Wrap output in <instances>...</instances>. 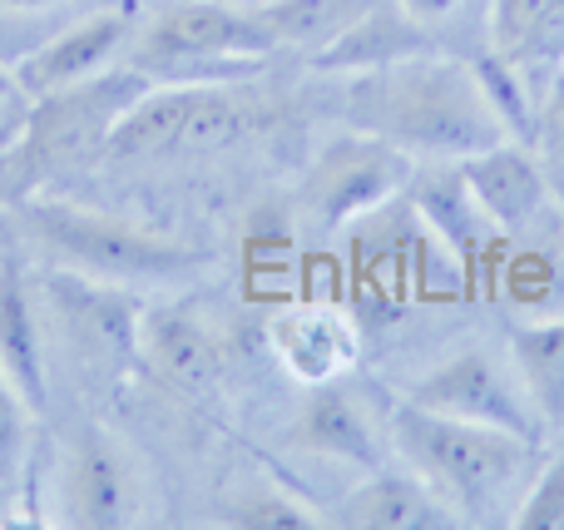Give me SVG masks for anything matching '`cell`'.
I'll list each match as a JSON object with an SVG mask.
<instances>
[{
  "mask_svg": "<svg viewBox=\"0 0 564 530\" xmlns=\"http://www.w3.org/2000/svg\"><path fill=\"white\" fill-rule=\"evenodd\" d=\"M371 0H263L258 15L278 35V45L288 40H307V45H327L337 30H347L351 20L367 10Z\"/></svg>",
  "mask_w": 564,
  "mask_h": 530,
  "instance_id": "23",
  "label": "cell"
},
{
  "mask_svg": "<svg viewBox=\"0 0 564 530\" xmlns=\"http://www.w3.org/2000/svg\"><path fill=\"white\" fill-rule=\"evenodd\" d=\"M470 69H476V85H480V95H486L490 115H496L500 129H506V139L535 144L540 139V105H535V95H530L535 85H525V75H520L516 65H506L496 50L480 55Z\"/></svg>",
  "mask_w": 564,
  "mask_h": 530,
  "instance_id": "22",
  "label": "cell"
},
{
  "mask_svg": "<svg viewBox=\"0 0 564 530\" xmlns=\"http://www.w3.org/2000/svg\"><path fill=\"white\" fill-rule=\"evenodd\" d=\"M431 35L421 20H411L401 6H367L347 30L317 45L312 65L317 69H337V75H361V69H381L397 60L426 55Z\"/></svg>",
  "mask_w": 564,
  "mask_h": 530,
  "instance_id": "16",
  "label": "cell"
},
{
  "mask_svg": "<svg viewBox=\"0 0 564 530\" xmlns=\"http://www.w3.org/2000/svg\"><path fill=\"white\" fill-rule=\"evenodd\" d=\"M411 204L426 218V234L451 253V263L476 268L490 248V218L476 208L466 179H460L456 159L446 169H416L411 174Z\"/></svg>",
  "mask_w": 564,
  "mask_h": 530,
  "instance_id": "18",
  "label": "cell"
},
{
  "mask_svg": "<svg viewBox=\"0 0 564 530\" xmlns=\"http://www.w3.org/2000/svg\"><path fill=\"white\" fill-rule=\"evenodd\" d=\"M59 0H0V10H50Z\"/></svg>",
  "mask_w": 564,
  "mask_h": 530,
  "instance_id": "30",
  "label": "cell"
},
{
  "mask_svg": "<svg viewBox=\"0 0 564 530\" xmlns=\"http://www.w3.org/2000/svg\"><path fill=\"white\" fill-rule=\"evenodd\" d=\"M516 530H564V452L530 482L525 501L510 516Z\"/></svg>",
  "mask_w": 564,
  "mask_h": 530,
  "instance_id": "26",
  "label": "cell"
},
{
  "mask_svg": "<svg viewBox=\"0 0 564 530\" xmlns=\"http://www.w3.org/2000/svg\"><path fill=\"white\" fill-rule=\"evenodd\" d=\"M540 139H545L555 154H564V65L550 75V85H545V105H540Z\"/></svg>",
  "mask_w": 564,
  "mask_h": 530,
  "instance_id": "27",
  "label": "cell"
},
{
  "mask_svg": "<svg viewBox=\"0 0 564 530\" xmlns=\"http://www.w3.org/2000/svg\"><path fill=\"white\" fill-rule=\"evenodd\" d=\"M278 50V35L258 10H238L224 0H184L159 10V20L139 35L134 65L154 85H238Z\"/></svg>",
  "mask_w": 564,
  "mask_h": 530,
  "instance_id": "3",
  "label": "cell"
},
{
  "mask_svg": "<svg viewBox=\"0 0 564 530\" xmlns=\"http://www.w3.org/2000/svg\"><path fill=\"white\" fill-rule=\"evenodd\" d=\"M65 526L124 530L139 521V466L115 432L85 426L65 452Z\"/></svg>",
  "mask_w": 564,
  "mask_h": 530,
  "instance_id": "9",
  "label": "cell"
},
{
  "mask_svg": "<svg viewBox=\"0 0 564 530\" xmlns=\"http://www.w3.org/2000/svg\"><path fill=\"white\" fill-rule=\"evenodd\" d=\"M456 169H460V179H466L476 208L500 234L530 228L540 218V208L550 204L545 169H540V159L530 154V144H520V139H496V144L456 159Z\"/></svg>",
  "mask_w": 564,
  "mask_h": 530,
  "instance_id": "12",
  "label": "cell"
},
{
  "mask_svg": "<svg viewBox=\"0 0 564 530\" xmlns=\"http://www.w3.org/2000/svg\"><path fill=\"white\" fill-rule=\"evenodd\" d=\"M134 357L174 392H208L224 372V347L214 327L194 313L188 303H154L139 307L134 327Z\"/></svg>",
  "mask_w": 564,
  "mask_h": 530,
  "instance_id": "10",
  "label": "cell"
},
{
  "mask_svg": "<svg viewBox=\"0 0 564 530\" xmlns=\"http://www.w3.org/2000/svg\"><path fill=\"white\" fill-rule=\"evenodd\" d=\"M224 526H238V530H317V526H332V521H322L312 506H302L297 496H288L282 486H253L248 496H238V501L228 506Z\"/></svg>",
  "mask_w": 564,
  "mask_h": 530,
  "instance_id": "24",
  "label": "cell"
},
{
  "mask_svg": "<svg viewBox=\"0 0 564 530\" xmlns=\"http://www.w3.org/2000/svg\"><path fill=\"white\" fill-rule=\"evenodd\" d=\"M55 307L65 333L79 343V353L99 357V363H124L134 357V327H139V303L124 298V288L99 283L85 273L55 278Z\"/></svg>",
  "mask_w": 564,
  "mask_h": 530,
  "instance_id": "14",
  "label": "cell"
},
{
  "mask_svg": "<svg viewBox=\"0 0 564 530\" xmlns=\"http://www.w3.org/2000/svg\"><path fill=\"white\" fill-rule=\"evenodd\" d=\"M0 372L15 382V392L30 402V412L50 407V363L40 307L30 293V278L15 258H0Z\"/></svg>",
  "mask_w": 564,
  "mask_h": 530,
  "instance_id": "15",
  "label": "cell"
},
{
  "mask_svg": "<svg viewBox=\"0 0 564 530\" xmlns=\"http://www.w3.org/2000/svg\"><path fill=\"white\" fill-rule=\"evenodd\" d=\"M406 402L426 407L441 417H460V422H480V426H500L516 432L525 442L540 436V412L525 397V387H516L506 377V367L486 353V347H460L451 353L436 372H426L416 387L406 392Z\"/></svg>",
  "mask_w": 564,
  "mask_h": 530,
  "instance_id": "8",
  "label": "cell"
},
{
  "mask_svg": "<svg viewBox=\"0 0 564 530\" xmlns=\"http://www.w3.org/2000/svg\"><path fill=\"white\" fill-rule=\"evenodd\" d=\"M391 446L406 456V466L426 482V491L456 521H486V516H496L506 491L530 466L525 436L426 412L416 402H401L391 412Z\"/></svg>",
  "mask_w": 564,
  "mask_h": 530,
  "instance_id": "2",
  "label": "cell"
},
{
  "mask_svg": "<svg viewBox=\"0 0 564 530\" xmlns=\"http://www.w3.org/2000/svg\"><path fill=\"white\" fill-rule=\"evenodd\" d=\"M20 224L69 273L99 278V283H115V288L178 283L194 268H204V253H194V248L174 244L164 234H149V228H134L124 218L89 214V208H75L65 198H55V204H25L20 208Z\"/></svg>",
  "mask_w": 564,
  "mask_h": 530,
  "instance_id": "4",
  "label": "cell"
},
{
  "mask_svg": "<svg viewBox=\"0 0 564 530\" xmlns=\"http://www.w3.org/2000/svg\"><path fill=\"white\" fill-rule=\"evenodd\" d=\"M401 10H406L411 20H421V25H426V20H441V15H451V10L460 6V0H397Z\"/></svg>",
  "mask_w": 564,
  "mask_h": 530,
  "instance_id": "28",
  "label": "cell"
},
{
  "mask_svg": "<svg viewBox=\"0 0 564 530\" xmlns=\"http://www.w3.org/2000/svg\"><path fill=\"white\" fill-rule=\"evenodd\" d=\"M124 40H129V20L119 10H95V15L65 25L59 35H50L45 45L25 50L10 69H15L20 95L45 99L69 85H85V79L105 75L115 65V55L124 50Z\"/></svg>",
  "mask_w": 564,
  "mask_h": 530,
  "instance_id": "11",
  "label": "cell"
},
{
  "mask_svg": "<svg viewBox=\"0 0 564 530\" xmlns=\"http://www.w3.org/2000/svg\"><path fill=\"white\" fill-rule=\"evenodd\" d=\"M268 343H273L278 363L288 367L297 382L322 387L351 372L361 357V337L341 307L327 303H292L268 323Z\"/></svg>",
  "mask_w": 564,
  "mask_h": 530,
  "instance_id": "13",
  "label": "cell"
},
{
  "mask_svg": "<svg viewBox=\"0 0 564 530\" xmlns=\"http://www.w3.org/2000/svg\"><path fill=\"white\" fill-rule=\"evenodd\" d=\"M253 125L228 85H154L109 134L105 159H169L234 144Z\"/></svg>",
  "mask_w": 564,
  "mask_h": 530,
  "instance_id": "6",
  "label": "cell"
},
{
  "mask_svg": "<svg viewBox=\"0 0 564 530\" xmlns=\"http://www.w3.org/2000/svg\"><path fill=\"white\" fill-rule=\"evenodd\" d=\"M341 115L351 129H367V134L401 144L406 154L431 159H466L506 139L476 85V69L460 60H441L431 50L351 75Z\"/></svg>",
  "mask_w": 564,
  "mask_h": 530,
  "instance_id": "1",
  "label": "cell"
},
{
  "mask_svg": "<svg viewBox=\"0 0 564 530\" xmlns=\"http://www.w3.org/2000/svg\"><path fill=\"white\" fill-rule=\"evenodd\" d=\"M10 105H30V99L20 95V85H15V69H10V65H0V109H10Z\"/></svg>",
  "mask_w": 564,
  "mask_h": 530,
  "instance_id": "29",
  "label": "cell"
},
{
  "mask_svg": "<svg viewBox=\"0 0 564 530\" xmlns=\"http://www.w3.org/2000/svg\"><path fill=\"white\" fill-rule=\"evenodd\" d=\"M292 446H302L312 456H327V462H341V466H357V472H377L381 466V436L371 426V417L361 412L357 397L332 382H322L312 392V402L297 412Z\"/></svg>",
  "mask_w": 564,
  "mask_h": 530,
  "instance_id": "17",
  "label": "cell"
},
{
  "mask_svg": "<svg viewBox=\"0 0 564 530\" xmlns=\"http://www.w3.org/2000/svg\"><path fill=\"white\" fill-rule=\"evenodd\" d=\"M332 526H351V530H446L460 526L436 496L426 491L416 472L397 476V472H371L347 501L337 506Z\"/></svg>",
  "mask_w": 564,
  "mask_h": 530,
  "instance_id": "19",
  "label": "cell"
},
{
  "mask_svg": "<svg viewBox=\"0 0 564 530\" xmlns=\"http://www.w3.org/2000/svg\"><path fill=\"white\" fill-rule=\"evenodd\" d=\"M30 422H35L30 402L15 392V382L0 372V486H10L20 476V466H25Z\"/></svg>",
  "mask_w": 564,
  "mask_h": 530,
  "instance_id": "25",
  "label": "cell"
},
{
  "mask_svg": "<svg viewBox=\"0 0 564 530\" xmlns=\"http://www.w3.org/2000/svg\"><path fill=\"white\" fill-rule=\"evenodd\" d=\"M510 363L535 402L540 422L560 426L564 422V317L550 323H520L510 327Z\"/></svg>",
  "mask_w": 564,
  "mask_h": 530,
  "instance_id": "21",
  "label": "cell"
},
{
  "mask_svg": "<svg viewBox=\"0 0 564 530\" xmlns=\"http://www.w3.org/2000/svg\"><path fill=\"white\" fill-rule=\"evenodd\" d=\"M490 45L520 75H555L564 65V0H496Z\"/></svg>",
  "mask_w": 564,
  "mask_h": 530,
  "instance_id": "20",
  "label": "cell"
},
{
  "mask_svg": "<svg viewBox=\"0 0 564 530\" xmlns=\"http://www.w3.org/2000/svg\"><path fill=\"white\" fill-rule=\"evenodd\" d=\"M411 174H416V159L401 144L367 134V129H347L312 164L307 204L322 218V228L357 224L381 204H391L401 188H411Z\"/></svg>",
  "mask_w": 564,
  "mask_h": 530,
  "instance_id": "7",
  "label": "cell"
},
{
  "mask_svg": "<svg viewBox=\"0 0 564 530\" xmlns=\"http://www.w3.org/2000/svg\"><path fill=\"white\" fill-rule=\"evenodd\" d=\"M144 89H154V79L139 65L115 69L85 79V85H69L59 95L30 99L25 109V134H20V164L30 179L50 174V169L65 164H89V159H105L109 134L119 129V119L144 99Z\"/></svg>",
  "mask_w": 564,
  "mask_h": 530,
  "instance_id": "5",
  "label": "cell"
}]
</instances>
